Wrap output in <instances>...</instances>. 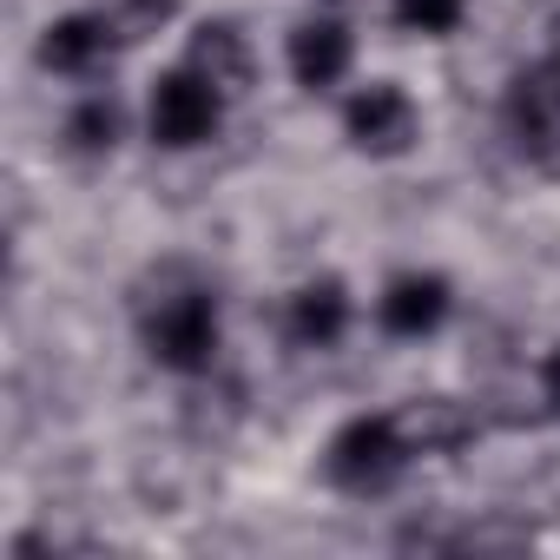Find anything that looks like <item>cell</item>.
Returning <instances> with one entry per match:
<instances>
[{
	"label": "cell",
	"mask_w": 560,
	"mask_h": 560,
	"mask_svg": "<svg viewBox=\"0 0 560 560\" xmlns=\"http://www.w3.org/2000/svg\"><path fill=\"white\" fill-rule=\"evenodd\" d=\"M139 343H145V357H152L159 370H178V376L211 370V357H218V298H211L205 284L165 291L159 304H145Z\"/></svg>",
	"instance_id": "obj_1"
},
{
	"label": "cell",
	"mask_w": 560,
	"mask_h": 560,
	"mask_svg": "<svg viewBox=\"0 0 560 560\" xmlns=\"http://www.w3.org/2000/svg\"><path fill=\"white\" fill-rule=\"evenodd\" d=\"M409 462H416V455H409L396 416H357V422H343V429L330 435V448H324V475H330L343 494H389Z\"/></svg>",
	"instance_id": "obj_2"
},
{
	"label": "cell",
	"mask_w": 560,
	"mask_h": 560,
	"mask_svg": "<svg viewBox=\"0 0 560 560\" xmlns=\"http://www.w3.org/2000/svg\"><path fill=\"white\" fill-rule=\"evenodd\" d=\"M145 119H152V139H159V145L191 152V145H205V139L218 132V119H224V93H218L211 80H198L191 67H178V73H165V80L152 86Z\"/></svg>",
	"instance_id": "obj_3"
},
{
	"label": "cell",
	"mask_w": 560,
	"mask_h": 560,
	"mask_svg": "<svg viewBox=\"0 0 560 560\" xmlns=\"http://www.w3.org/2000/svg\"><path fill=\"white\" fill-rule=\"evenodd\" d=\"M416 132H422V113H416V100H409L402 86H389V80L357 86L350 106H343V139H350L357 152H370V159H402V152L416 145Z\"/></svg>",
	"instance_id": "obj_4"
},
{
	"label": "cell",
	"mask_w": 560,
	"mask_h": 560,
	"mask_svg": "<svg viewBox=\"0 0 560 560\" xmlns=\"http://www.w3.org/2000/svg\"><path fill=\"white\" fill-rule=\"evenodd\" d=\"M508 132L534 165H560V60L514 73L508 86Z\"/></svg>",
	"instance_id": "obj_5"
},
{
	"label": "cell",
	"mask_w": 560,
	"mask_h": 560,
	"mask_svg": "<svg viewBox=\"0 0 560 560\" xmlns=\"http://www.w3.org/2000/svg\"><path fill=\"white\" fill-rule=\"evenodd\" d=\"M448 304H455L448 277H435V270H402V277H389V291L376 298V317H383V330H389V337L416 343V337L442 330Z\"/></svg>",
	"instance_id": "obj_6"
},
{
	"label": "cell",
	"mask_w": 560,
	"mask_h": 560,
	"mask_svg": "<svg viewBox=\"0 0 560 560\" xmlns=\"http://www.w3.org/2000/svg\"><path fill=\"white\" fill-rule=\"evenodd\" d=\"M113 47L119 40H113V27L100 14H67V21H54L40 34V67L60 73V80H93L113 60Z\"/></svg>",
	"instance_id": "obj_7"
},
{
	"label": "cell",
	"mask_w": 560,
	"mask_h": 560,
	"mask_svg": "<svg viewBox=\"0 0 560 560\" xmlns=\"http://www.w3.org/2000/svg\"><path fill=\"white\" fill-rule=\"evenodd\" d=\"M185 67H191L198 80H211L224 100H237V93L257 80V54H250L244 27H231V21H205V27L191 34V47H185Z\"/></svg>",
	"instance_id": "obj_8"
},
{
	"label": "cell",
	"mask_w": 560,
	"mask_h": 560,
	"mask_svg": "<svg viewBox=\"0 0 560 560\" xmlns=\"http://www.w3.org/2000/svg\"><path fill=\"white\" fill-rule=\"evenodd\" d=\"M396 429H402L409 455H455L475 442V409L455 396H409L396 409Z\"/></svg>",
	"instance_id": "obj_9"
},
{
	"label": "cell",
	"mask_w": 560,
	"mask_h": 560,
	"mask_svg": "<svg viewBox=\"0 0 560 560\" xmlns=\"http://www.w3.org/2000/svg\"><path fill=\"white\" fill-rule=\"evenodd\" d=\"M284 330L298 350H330L343 343L350 330V291L337 284V277H311V284L291 291V311H284Z\"/></svg>",
	"instance_id": "obj_10"
},
{
	"label": "cell",
	"mask_w": 560,
	"mask_h": 560,
	"mask_svg": "<svg viewBox=\"0 0 560 560\" xmlns=\"http://www.w3.org/2000/svg\"><path fill=\"white\" fill-rule=\"evenodd\" d=\"M350 60H357V40H350V27H343L337 14L304 21V27L291 34V73H298V86H311V93L337 86V80L350 73Z\"/></svg>",
	"instance_id": "obj_11"
},
{
	"label": "cell",
	"mask_w": 560,
	"mask_h": 560,
	"mask_svg": "<svg viewBox=\"0 0 560 560\" xmlns=\"http://www.w3.org/2000/svg\"><path fill=\"white\" fill-rule=\"evenodd\" d=\"M113 145H119V106H113L106 93L80 100V106L67 113V152H80V159H106Z\"/></svg>",
	"instance_id": "obj_12"
},
{
	"label": "cell",
	"mask_w": 560,
	"mask_h": 560,
	"mask_svg": "<svg viewBox=\"0 0 560 560\" xmlns=\"http://www.w3.org/2000/svg\"><path fill=\"white\" fill-rule=\"evenodd\" d=\"M93 14L113 27V40H119V47H139V40H152V34L178 14V0H100Z\"/></svg>",
	"instance_id": "obj_13"
},
{
	"label": "cell",
	"mask_w": 560,
	"mask_h": 560,
	"mask_svg": "<svg viewBox=\"0 0 560 560\" xmlns=\"http://www.w3.org/2000/svg\"><path fill=\"white\" fill-rule=\"evenodd\" d=\"M462 14H468V0H396V21L409 27V34H455L462 27Z\"/></svg>",
	"instance_id": "obj_14"
},
{
	"label": "cell",
	"mask_w": 560,
	"mask_h": 560,
	"mask_svg": "<svg viewBox=\"0 0 560 560\" xmlns=\"http://www.w3.org/2000/svg\"><path fill=\"white\" fill-rule=\"evenodd\" d=\"M540 402L560 416V350H547V357H540Z\"/></svg>",
	"instance_id": "obj_15"
},
{
	"label": "cell",
	"mask_w": 560,
	"mask_h": 560,
	"mask_svg": "<svg viewBox=\"0 0 560 560\" xmlns=\"http://www.w3.org/2000/svg\"><path fill=\"white\" fill-rule=\"evenodd\" d=\"M547 60H560V21H553V54H547Z\"/></svg>",
	"instance_id": "obj_16"
},
{
	"label": "cell",
	"mask_w": 560,
	"mask_h": 560,
	"mask_svg": "<svg viewBox=\"0 0 560 560\" xmlns=\"http://www.w3.org/2000/svg\"><path fill=\"white\" fill-rule=\"evenodd\" d=\"M337 8H343V0H337Z\"/></svg>",
	"instance_id": "obj_17"
}]
</instances>
